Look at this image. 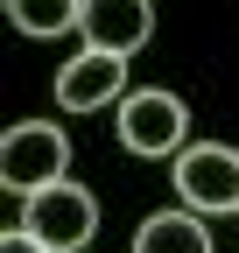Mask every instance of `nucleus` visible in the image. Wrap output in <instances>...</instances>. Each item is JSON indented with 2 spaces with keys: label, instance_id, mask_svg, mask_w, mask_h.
<instances>
[{
  "label": "nucleus",
  "instance_id": "obj_1",
  "mask_svg": "<svg viewBox=\"0 0 239 253\" xmlns=\"http://www.w3.org/2000/svg\"><path fill=\"white\" fill-rule=\"evenodd\" d=\"M71 169V141L64 126L49 120H21L7 126V141H0V183L14 190V197H42V190H56Z\"/></svg>",
  "mask_w": 239,
  "mask_h": 253
},
{
  "label": "nucleus",
  "instance_id": "obj_2",
  "mask_svg": "<svg viewBox=\"0 0 239 253\" xmlns=\"http://www.w3.org/2000/svg\"><path fill=\"white\" fill-rule=\"evenodd\" d=\"M120 141H127V155H183L190 106L176 91H127L120 99Z\"/></svg>",
  "mask_w": 239,
  "mask_h": 253
},
{
  "label": "nucleus",
  "instance_id": "obj_3",
  "mask_svg": "<svg viewBox=\"0 0 239 253\" xmlns=\"http://www.w3.org/2000/svg\"><path fill=\"white\" fill-rule=\"evenodd\" d=\"M176 190H183L190 211H239V148L190 141L176 155Z\"/></svg>",
  "mask_w": 239,
  "mask_h": 253
},
{
  "label": "nucleus",
  "instance_id": "obj_4",
  "mask_svg": "<svg viewBox=\"0 0 239 253\" xmlns=\"http://www.w3.org/2000/svg\"><path fill=\"white\" fill-rule=\"evenodd\" d=\"M92 225H99V197L78 183H56L42 197H28V211H21V232H36L49 253H78L92 239Z\"/></svg>",
  "mask_w": 239,
  "mask_h": 253
},
{
  "label": "nucleus",
  "instance_id": "obj_5",
  "mask_svg": "<svg viewBox=\"0 0 239 253\" xmlns=\"http://www.w3.org/2000/svg\"><path fill=\"white\" fill-rule=\"evenodd\" d=\"M113 99H127V56L78 49L64 71H56V106H64V113H99Z\"/></svg>",
  "mask_w": 239,
  "mask_h": 253
},
{
  "label": "nucleus",
  "instance_id": "obj_6",
  "mask_svg": "<svg viewBox=\"0 0 239 253\" xmlns=\"http://www.w3.org/2000/svg\"><path fill=\"white\" fill-rule=\"evenodd\" d=\"M148 36H155V7L148 0H84V49L134 56Z\"/></svg>",
  "mask_w": 239,
  "mask_h": 253
},
{
  "label": "nucleus",
  "instance_id": "obj_7",
  "mask_svg": "<svg viewBox=\"0 0 239 253\" xmlns=\"http://www.w3.org/2000/svg\"><path fill=\"white\" fill-rule=\"evenodd\" d=\"M134 253H211V232L197 225V211H155L141 218Z\"/></svg>",
  "mask_w": 239,
  "mask_h": 253
},
{
  "label": "nucleus",
  "instance_id": "obj_8",
  "mask_svg": "<svg viewBox=\"0 0 239 253\" xmlns=\"http://www.w3.org/2000/svg\"><path fill=\"white\" fill-rule=\"evenodd\" d=\"M7 14L21 36H64V28H84V0H7Z\"/></svg>",
  "mask_w": 239,
  "mask_h": 253
},
{
  "label": "nucleus",
  "instance_id": "obj_9",
  "mask_svg": "<svg viewBox=\"0 0 239 253\" xmlns=\"http://www.w3.org/2000/svg\"><path fill=\"white\" fill-rule=\"evenodd\" d=\"M0 253H49L36 232H7V239H0Z\"/></svg>",
  "mask_w": 239,
  "mask_h": 253
}]
</instances>
